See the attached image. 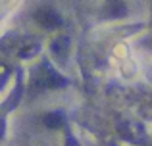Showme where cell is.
Returning <instances> with one entry per match:
<instances>
[{"label": "cell", "instance_id": "6da1fadb", "mask_svg": "<svg viewBox=\"0 0 152 146\" xmlns=\"http://www.w3.org/2000/svg\"><path fill=\"white\" fill-rule=\"evenodd\" d=\"M35 19H37L39 25H42L45 29H56V27L62 25V17L56 10L52 8H41V10L35 12Z\"/></svg>", "mask_w": 152, "mask_h": 146}, {"label": "cell", "instance_id": "7a4b0ae2", "mask_svg": "<svg viewBox=\"0 0 152 146\" xmlns=\"http://www.w3.org/2000/svg\"><path fill=\"white\" fill-rule=\"evenodd\" d=\"M42 121H45V125H46V127H50V129L62 127V125H64V113H60V112L46 113V115L42 117Z\"/></svg>", "mask_w": 152, "mask_h": 146}, {"label": "cell", "instance_id": "3957f363", "mask_svg": "<svg viewBox=\"0 0 152 146\" xmlns=\"http://www.w3.org/2000/svg\"><path fill=\"white\" fill-rule=\"evenodd\" d=\"M2 135H4V123L0 121V137H2Z\"/></svg>", "mask_w": 152, "mask_h": 146}]
</instances>
